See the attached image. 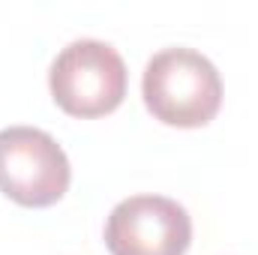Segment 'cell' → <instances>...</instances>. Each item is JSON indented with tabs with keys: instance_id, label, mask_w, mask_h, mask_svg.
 I'll list each match as a JSON object with an SVG mask.
<instances>
[{
	"instance_id": "2",
	"label": "cell",
	"mask_w": 258,
	"mask_h": 255,
	"mask_svg": "<svg viewBox=\"0 0 258 255\" xmlns=\"http://www.w3.org/2000/svg\"><path fill=\"white\" fill-rule=\"evenodd\" d=\"M126 81L123 57L99 39L69 42L48 72L54 102L69 117L81 120L111 114L126 96Z\"/></svg>"
},
{
	"instance_id": "4",
	"label": "cell",
	"mask_w": 258,
	"mask_h": 255,
	"mask_svg": "<svg viewBox=\"0 0 258 255\" xmlns=\"http://www.w3.org/2000/svg\"><path fill=\"white\" fill-rule=\"evenodd\" d=\"M189 243L192 219L183 204L165 195L123 198L105 222L111 255H186Z\"/></svg>"
},
{
	"instance_id": "3",
	"label": "cell",
	"mask_w": 258,
	"mask_h": 255,
	"mask_svg": "<svg viewBox=\"0 0 258 255\" xmlns=\"http://www.w3.org/2000/svg\"><path fill=\"white\" fill-rule=\"evenodd\" d=\"M63 147L36 126L0 129V192L21 207H51L69 189Z\"/></svg>"
},
{
	"instance_id": "1",
	"label": "cell",
	"mask_w": 258,
	"mask_h": 255,
	"mask_svg": "<svg viewBox=\"0 0 258 255\" xmlns=\"http://www.w3.org/2000/svg\"><path fill=\"white\" fill-rule=\"evenodd\" d=\"M141 93L147 111L165 126H207L222 105V78L195 48H165L144 66Z\"/></svg>"
}]
</instances>
